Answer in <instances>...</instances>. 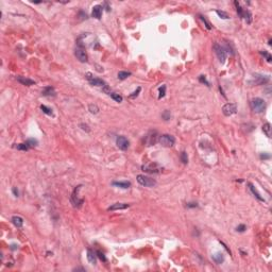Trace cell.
<instances>
[{
	"mask_svg": "<svg viewBox=\"0 0 272 272\" xmlns=\"http://www.w3.org/2000/svg\"><path fill=\"white\" fill-rule=\"evenodd\" d=\"M181 160L183 164H187L188 163V156H187V153L185 151H183L181 153Z\"/></svg>",
	"mask_w": 272,
	"mask_h": 272,
	"instance_id": "d6a6232c",
	"label": "cell"
},
{
	"mask_svg": "<svg viewBox=\"0 0 272 272\" xmlns=\"http://www.w3.org/2000/svg\"><path fill=\"white\" fill-rule=\"evenodd\" d=\"M116 145H117V147H118L119 149H121V150H127V149L130 147V141L127 137H124V136H118L117 139H116Z\"/></svg>",
	"mask_w": 272,
	"mask_h": 272,
	"instance_id": "7c38bea8",
	"label": "cell"
},
{
	"mask_svg": "<svg viewBox=\"0 0 272 272\" xmlns=\"http://www.w3.org/2000/svg\"><path fill=\"white\" fill-rule=\"evenodd\" d=\"M157 141H158V135H157L156 131H150L145 137V143L147 146H152Z\"/></svg>",
	"mask_w": 272,
	"mask_h": 272,
	"instance_id": "52a82bcc",
	"label": "cell"
},
{
	"mask_svg": "<svg viewBox=\"0 0 272 272\" xmlns=\"http://www.w3.org/2000/svg\"><path fill=\"white\" fill-rule=\"evenodd\" d=\"M158 143L164 147H172L175 143V138L169 134H163L158 137Z\"/></svg>",
	"mask_w": 272,
	"mask_h": 272,
	"instance_id": "5b68a950",
	"label": "cell"
},
{
	"mask_svg": "<svg viewBox=\"0 0 272 272\" xmlns=\"http://www.w3.org/2000/svg\"><path fill=\"white\" fill-rule=\"evenodd\" d=\"M246 230H247V227H246L244 224H239V225L236 227V231H237V232H240V233L244 232Z\"/></svg>",
	"mask_w": 272,
	"mask_h": 272,
	"instance_id": "8d00e7d4",
	"label": "cell"
},
{
	"mask_svg": "<svg viewBox=\"0 0 272 272\" xmlns=\"http://www.w3.org/2000/svg\"><path fill=\"white\" fill-rule=\"evenodd\" d=\"M96 254H97V256L100 258V259H101L102 262H106V257H105L104 253H102L101 251H97V252H96Z\"/></svg>",
	"mask_w": 272,
	"mask_h": 272,
	"instance_id": "d590c367",
	"label": "cell"
},
{
	"mask_svg": "<svg viewBox=\"0 0 272 272\" xmlns=\"http://www.w3.org/2000/svg\"><path fill=\"white\" fill-rule=\"evenodd\" d=\"M213 259H214V262L216 263V264L220 265V264H222V263H223V260H224L223 254H222V253H216V254L213 255Z\"/></svg>",
	"mask_w": 272,
	"mask_h": 272,
	"instance_id": "7402d4cb",
	"label": "cell"
},
{
	"mask_svg": "<svg viewBox=\"0 0 272 272\" xmlns=\"http://www.w3.org/2000/svg\"><path fill=\"white\" fill-rule=\"evenodd\" d=\"M213 48L214 50H215V53H216L217 58L219 59L220 63L223 64L224 62H225V60H227V49L224 48V47H222V46H220L219 44H215Z\"/></svg>",
	"mask_w": 272,
	"mask_h": 272,
	"instance_id": "277c9868",
	"label": "cell"
},
{
	"mask_svg": "<svg viewBox=\"0 0 272 272\" xmlns=\"http://www.w3.org/2000/svg\"><path fill=\"white\" fill-rule=\"evenodd\" d=\"M242 19H244L246 20V22L247 24H251L252 22V14H251V12L249 10H246L244 9V14H242Z\"/></svg>",
	"mask_w": 272,
	"mask_h": 272,
	"instance_id": "44dd1931",
	"label": "cell"
},
{
	"mask_svg": "<svg viewBox=\"0 0 272 272\" xmlns=\"http://www.w3.org/2000/svg\"><path fill=\"white\" fill-rule=\"evenodd\" d=\"M41 110L43 111V113H45V114H47V115L49 116H52L53 113H52V110L51 108H47L46 105H41Z\"/></svg>",
	"mask_w": 272,
	"mask_h": 272,
	"instance_id": "4316f807",
	"label": "cell"
},
{
	"mask_svg": "<svg viewBox=\"0 0 272 272\" xmlns=\"http://www.w3.org/2000/svg\"><path fill=\"white\" fill-rule=\"evenodd\" d=\"M102 12H103V7L100 5V4H97L93 7V11H91V16L96 19H100L102 16Z\"/></svg>",
	"mask_w": 272,
	"mask_h": 272,
	"instance_id": "4fadbf2b",
	"label": "cell"
},
{
	"mask_svg": "<svg viewBox=\"0 0 272 272\" xmlns=\"http://www.w3.org/2000/svg\"><path fill=\"white\" fill-rule=\"evenodd\" d=\"M158 93H160L158 99H162L163 97H165V95H166V85H162V86L158 88Z\"/></svg>",
	"mask_w": 272,
	"mask_h": 272,
	"instance_id": "f1b7e54d",
	"label": "cell"
},
{
	"mask_svg": "<svg viewBox=\"0 0 272 272\" xmlns=\"http://www.w3.org/2000/svg\"><path fill=\"white\" fill-rule=\"evenodd\" d=\"M137 182H138L141 186H145V187H153V186L156 185V181H155L154 179L150 178V177H147V175H137Z\"/></svg>",
	"mask_w": 272,
	"mask_h": 272,
	"instance_id": "7a4b0ae2",
	"label": "cell"
},
{
	"mask_svg": "<svg viewBox=\"0 0 272 272\" xmlns=\"http://www.w3.org/2000/svg\"><path fill=\"white\" fill-rule=\"evenodd\" d=\"M249 188H250V190H251L252 194H253V195H254L255 197H256V198H257V199L259 200V201H262V202H265V199H264L262 196H260V194H259V192L257 191V189L255 188V187L251 184V183H249Z\"/></svg>",
	"mask_w": 272,
	"mask_h": 272,
	"instance_id": "e0dca14e",
	"label": "cell"
},
{
	"mask_svg": "<svg viewBox=\"0 0 272 272\" xmlns=\"http://www.w3.org/2000/svg\"><path fill=\"white\" fill-rule=\"evenodd\" d=\"M216 13H217V15H218L220 18H222V19H229V18H230L229 14H227V12H224V11L216 10Z\"/></svg>",
	"mask_w": 272,
	"mask_h": 272,
	"instance_id": "484cf974",
	"label": "cell"
},
{
	"mask_svg": "<svg viewBox=\"0 0 272 272\" xmlns=\"http://www.w3.org/2000/svg\"><path fill=\"white\" fill-rule=\"evenodd\" d=\"M170 117H171L170 111H168V110H166V111H164V113L162 114V118L164 119L165 121H168V120L170 119Z\"/></svg>",
	"mask_w": 272,
	"mask_h": 272,
	"instance_id": "4dcf8cb0",
	"label": "cell"
},
{
	"mask_svg": "<svg viewBox=\"0 0 272 272\" xmlns=\"http://www.w3.org/2000/svg\"><path fill=\"white\" fill-rule=\"evenodd\" d=\"M86 79L88 80V82L91 83V85H94V86H99V87H104L105 85V82L103 80H101V79H99V78H94L93 76H91V73H86Z\"/></svg>",
	"mask_w": 272,
	"mask_h": 272,
	"instance_id": "30bf717a",
	"label": "cell"
},
{
	"mask_svg": "<svg viewBox=\"0 0 272 272\" xmlns=\"http://www.w3.org/2000/svg\"><path fill=\"white\" fill-rule=\"evenodd\" d=\"M252 111L255 113H263L266 110V102L262 98H254L250 102Z\"/></svg>",
	"mask_w": 272,
	"mask_h": 272,
	"instance_id": "6da1fadb",
	"label": "cell"
},
{
	"mask_svg": "<svg viewBox=\"0 0 272 272\" xmlns=\"http://www.w3.org/2000/svg\"><path fill=\"white\" fill-rule=\"evenodd\" d=\"M16 148H17L18 150H22V151H28L29 149H30V147H29L27 143H18L17 146H16Z\"/></svg>",
	"mask_w": 272,
	"mask_h": 272,
	"instance_id": "f546056e",
	"label": "cell"
},
{
	"mask_svg": "<svg viewBox=\"0 0 272 272\" xmlns=\"http://www.w3.org/2000/svg\"><path fill=\"white\" fill-rule=\"evenodd\" d=\"M108 96L112 98V99H114L116 102H119V103L122 102V100H123V98H122L119 94H116V93H110Z\"/></svg>",
	"mask_w": 272,
	"mask_h": 272,
	"instance_id": "cb8c5ba5",
	"label": "cell"
},
{
	"mask_svg": "<svg viewBox=\"0 0 272 272\" xmlns=\"http://www.w3.org/2000/svg\"><path fill=\"white\" fill-rule=\"evenodd\" d=\"M112 184L114 185V186H116V187H119V188H122V189H128V188H130V186H131V183H130V182H127V181L113 182Z\"/></svg>",
	"mask_w": 272,
	"mask_h": 272,
	"instance_id": "2e32d148",
	"label": "cell"
},
{
	"mask_svg": "<svg viewBox=\"0 0 272 272\" xmlns=\"http://www.w3.org/2000/svg\"><path fill=\"white\" fill-rule=\"evenodd\" d=\"M260 158L262 160H268V158H270V155L269 154H260Z\"/></svg>",
	"mask_w": 272,
	"mask_h": 272,
	"instance_id": "60d3db41",
	"label": "cell"
},
{
	"mask_svg": "<svg viewBox=\"0 0 272 272\" xmlns=\"http://www.w3.org/2000/svg\"><path fill=\"white\" fill-rule=\"evenodd\" d=\"M271 124L269 122H267L263 126V131L266 134V136H268V137H271Z\"/></svg>",
	"mask_w": 272,
	"mask_h": 272,
	"instance_id": "603a6c76",
	"label": "cell"
},
{
	"mask_svg": "<svg viewBox=\"0 0 272 272\" xmlns=\"http://www.w3.org/2000/svg\"><path fill=\"white\" fill-rule=\"evenodd\" d=\"M17 81L20 84H22V85H26V86H31V85H34L35 84V81L26 77H17Z\"/></svg>",
	"mask_w": 272,
	"mask_h": 272,
	"instance_id": "5bb4252c",
	"label": "cell"
},
{
	"mask_svg": "<svg viewBox=\"0 0 272 272\" xmlns=\"http://www.w3.org/2000/svg\"><path fill=\"white\" fill-rule=\"evenodd\" d=\"M96 253H95L93 250H91V249H88L87 250V259L88 262H89V264H91V265H96Z\"/></svg>",
	"mask_w": 272,
	"mask_h": 272,
	"instance_id": "ac0fdd59",
	"label": "cell"
},
{
	"mask_svg": "<svg viewBox=\"0 0 272 272\" xmlns=\"http://www.w3.org/2000/svg\"><path fill=\"white\" fill-rule=\"evenodd\" d=\"M131 74H132V73L130 72V71H119L118 79H120V80H126L127 78H129Z\"/></svg>",
	"mask_w": 272,
	"mask_h": 272,
	"instance_id": "d4e9b609",
	"label": "cell"
},
{
	"mask_svg": "<svg viewBox=\"0 0 272 272\" xmlns=\"http://www.w3.org/2000/svg\"><path fill=\"white\" fill-rule=\"evenodd\" d=\"M81 188V186H78L77 188H74V191L72 192V195H71V198H70V201H71V203H72V205L74 206V207H81L82 206V203H83V200L82 199H79V197H78V190Z\"/></svg>",
	"mask_w": 272,
	"mask_h": 272,
	"instance_id": "8fae6325",
	"label": "cell"
},
{
	"mask_svg": "<svg viewBox=\"0 0 272 272\" xmlns=\"http://www.w3.org/2000/svg\"><path fill=\"white\" fill-rule=\"evenodd\" d=\"M199 81L201 82V83H205L207 86H209V83L207 82V80H206V78L204 77V76H200L199 77Z\"/></svg>",
	"mask_w": 272,
	"mask_h": 272,
	"instance_id": "74e56055",
	"label": "cell"
},
{
	"mask_svg": "<svg viewBox=\"0 0 272 272\" xmlns=\"http://www.w3.org/2000/svg\"><path fill=\"white\" fill-rule=\"evenodd\" d=\"M197 206H198V204L195 202H190L187 204V207H188V208H194V207H197Z\"/></svg>",
	"mask_w": 272,
	"mask_h": 272,
	"instance_id": "ab89813d",
	"label": "cell"
},
{
	"mask_svg": "<svg viewBox=\"0 0 272 272\" xmlns=\"http://www.w3.org/2000/svg\"><path fill=\"white\" fill-rule=\"evenodd\" d=\"M129 204L127 203H115L113 204L112 206H110L108 208V210H118V209H126L129 207Z\"/></svg>",
	"mask_w": 272,
	"mask_h": 272,
	"instance_id": "9a60e30c",
	"label": "cell"
},
{
	"mask_svg": "<svg viewBox=\"0 0 272 272\" xmlns=\"http://www.w3.org/2000/svg\"><path fill=\"white\" fill-rule=\"evenodd\" d=\"M139 91H140V87H137V91H135L134 93H132V94L130 95L129 97H130V98H134V97H136V96H138Z\"/></svg>",
	"mask_w": 272,
	"mask_h": 272,
	"instance_id": "f35d334b",
	"label": "cell"
},
{
	"mask_svg": "<svg viewBox=\"0 0 272 272\" xmlns=\"http://www.w3.org/2000/svg\"><path fill=\"white\" fill-rule=\"evenodd\" d=\"M12 222L16 227H21L24 225V219L19 216H14L12 217Z\"/></svg>",
	"mask_w": 272,
	"mask_h": 272,
	"instance_id": "ffe728a7",
	"label": "cell"
},
{
	"mask_svg": "<svg viewBox=\"0 0 272 272\" xmlns=\"http://www.w3.org/2000/svg\"><path fill=\"white\" fill-rule=\"evenodd\" d=\"M43 96H47V97H50V96H55V91H54V88L51 87V86H47L43 89L42 91Z\"/></svg>",
	"mask_w": 272,
	"mask_h": 272,
	"instance_id": "d6986e66",
	"label": "cell"
},
{
	"mask_svg": "<svg viewBox=\"0 0 272 272\" xmlns=\"http://www.w3.org/2000/svg\"><path fill=\"white\" fill-rule=\"evenodd\" d=\"M73 271H85V269H83V268H76Z\"/></svg>",
	"mask_w": 272,
	"mask_h": 272,
	"instance_id": "7bdbcfd3",
	"label": "cell"
},
{
	"mask_svg": "<svg viewBox=\"0 0 272 272\" xmlns=\"http://www.w3.org/2000/svg\"><path fill=\"white\" fill-rule=\"evenodd\" d=\"M12 191H13V194H14L15 197H18V195H19V194H18V190H17V188H16V187H14V188L12 189Z\"/></svg>",
	"mask_w": 272,
	"mask_h": 272,
	"instance_id": "b9f144b4",
	"label": "cell"
},
{
	"mask_svg": "<svg viewBox=\"0 0 272 272\" xmlns=\"http://www.w3.org/2000/svg\"><path fill=\"white\" fill-rule=\"evenodd\" d=\"M74 55H76V58L80 61L81 63L87 62V59H88L87 53L84 50L83 47H79V46H78L77 48L74 49Z\"/></svg>",
	"mask_w": 272,
	"mask_h": 272,
	"instance_id": "8992f818",
	"label": "cell"
},
{
	"mask_svg": "<svg viewBox=\"0 0 272 272\" xmlns=\"http://www.w3.org/2000/svg\"><path fill=\"white\" fill-rule=\"evenodd\" d=\"M236 112H237V105L235 103H227L222 108V113L224 114V116H227V117L236 114Z\"/></svg>",
	"mask_w": 272,
	"mask_h": 272,
	"instance_id": "ba28073f",
	"label": "cell"
},
{
	"mask_svg": "<svg viewBox=\"0 0 272 272\" xmlns=\"http://www.w3.org/2000/svg\"><path fill=\"white\" fill-rule=\"evenodd\" d=\"M26 143H27L30 148H33V147H35L36 145H37V140L33 139V138H30V139H28L27 141H26Z\"/></svg>",
	"mask_w": 272,
	"mask_h": 272,
	"instance_id": "1f68e13d",
	"label": "cell"
},
{
	"mask_svg": "<svg viewBox=\"0 0 272 272\" xmlns=\"http://www.w3.org/2000/svg\"><path fill=\"white\" fill-rule=\"evenodd\" d=\"M88 110L91 114H98L99 113V108L96 104H89L88 105Z\"/></svg>",
	"mask_w": 272,
	"mask_h": 272,
	"instance_id": "83f0119b",
	"label": "cell"
},
{
	"mask_svg": "<svg viewBox=\"0 0 272 272\" xmlns=\"http://www.w3.org/2000/svg\"><path fill=\"white\" fill-rule=\"evenodd\" d=\"M270 81L269 76H263V74H255L253 80L250 82L251 84L254 85H263V84H267Z\"/></svg>",
	"mask_w": 272,
	"mask_h": 272,
	"instance_id": "9c48e42d",
	"label": "cell"
},
{
	"mask_svg": "<svg viewBox=\"0 0 272 272\" xmlns=\"http://www.w3.org/2000/svg\"><path fill=\"white\" fill-rule=\"evenodd\" d=\"M199 18L203 21V22H204V24H205L206 29H208V30H210V29H212V26H210V24H209L208 21L206 20V18L204 17V16H202V15H199Z\"/></svg>",
	"mask_w": 272,
	"mask_h": 272,
	"instance_id": "836d02e7",
	"label": "cell"
},
{
	"mask_svg": "<svg viewBox=\"0 0 272 272\" xmlns=\"http://www.w3.org/2000/svg\"><path fill=\"white\" fill-rule=\"evenodd\" d=\"M260 54H262L264 58H265L266 60H267V62H271V60H272V58H271V55H270V53L269 52H267V51H260Z\"/></svg>",
	"mask_w": 272,
	"mask_h": 272,
	"instance_id": "e575fe53",
	"label": "cell"
},
{
	"mask_svg": "<svg viewBox=\"0 0 272 272\" xmlns=\"http://www.w3.org/2000/svg\"><path fill=\"white\" fill-rule=\"evenodd\" d=\"M141 169L148 173H160L163 171V167H160L157 163H149V164L143 165Z\"/></svg>",
	"mask_w": 272,
	"mask_h": 272,
	"instance_id": "3957f363",
	"label": "cell"
}]
</instances>
